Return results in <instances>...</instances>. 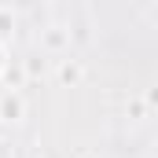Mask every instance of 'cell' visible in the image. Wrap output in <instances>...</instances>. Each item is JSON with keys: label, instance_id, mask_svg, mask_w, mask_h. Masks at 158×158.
Masks as SVG:
<instances>
[{"label": "cell", "instance_id": "1", "mask_svg": "<svg viewBox=\"0 0 158 158\" xmlns=\"http://www.w3.org/2000/svg\"><path fill=\"white\" fill-rule=\"evenodd\" d=\"M22 114H26L22 96H19V92H4V96H0V118L4 121H19Z\"/></svg>", "mask_w": 158, "mask_h": 158}, {"label": "cell", "instance_id": "2", "mask_svg": "<svg viewBox=\"0 0 158 158\" xmlns=\"http://www.w3.org/2000/svg\"><path fill=\"white\" fill-rule=\"evenodd\" d=\"M40 44H44L48 52H63V48L70 44V30H59V26H52V30L40 37Z\"/></svg>", "mask_w": 158, "mask_h": 158}, {"label": "cell", "instance_id": "3", "mask_svg": "<svg viewBox=\"0 0 158 158\" xmlns=\"http://www.w3.org/2000/svg\"><path fill=\"white\" fill-rule=\"evenodd\" d=\"M81 77H85V70H81V63H70V59H66V63L59 66V81H63V85H77Z\"/></svg>", "mask_w": 158, "mask_h": 158}, {"label": "cell", "instance_id": "4", "mask_svg": "<svg viewBox=\"0 0 158 158\" xmlns=\"http://www.w3.org/2000/svg\"><path fill=\"white\" fill-rule=\"evenodd\" d=\"M4 81L11 85V92H19V85L26 81V70L22 66H4Z\"/></svg>", "mask_w": 158, "mask_h": 158}, {"label": "cell", "instance_id": "5", "mask_svg": "<svg viewBox=\"0 0 158 158\" xmlns=\"http://www.w3.org/2000/svg\"><path fill=\"white\" fill-rule=\"evenodd\" d=\"M11 26H15L11 11H7V7H0V37H7V33H11Z\"/></svg>", "mask_w": 158, "mask_h": 158}]
</instances>
